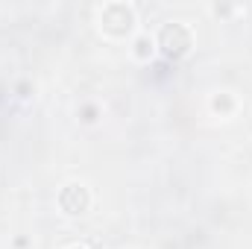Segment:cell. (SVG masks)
<instances>
[{
	"label": "cell",
	"instance_id": "1",
	"mask_svg": "<svg viewBox=\"0 0 252 249\" xmlns=\"http://www.w3.org/2000/svg\"><path fill=\"white\" fill-rule=\"evenodd\" d=\"M97 30L112 38V41H126L138 35V9L126 0H109L97 9Z\"/></svg>",
	"mask_w": 252,
	"mask_h": 249
},
{
	"label": "cell",
	"instance_id": "2",
	"mask_svg": "<svg viewBox=\"0 0 252 249\" xmlns=\"http://www.w3.org/2000/svg\"><path fill=\"white\" fill-rule=\"evenodd\" d=\"M156 50L170 59V62H182L193 50V30L182 21H167L158 27L156 32Z\"/></svg>",
	"mask_w": 252,
	"mask_h": 249
},
{
	"label": "cell",
	"instance_id": "3",
	"mask_svg": "<svg viewBox=\"0 0 252 249\" xmlns=\"http://www.w3.org/2000/svg\"><path fill=\"white\" fill-rule=\"evenodd\" d=\"M56 202H59L62 214H67V217H85L91 211L94 196H91V187L85 182H67V185L59 187Z\"/></svg>",
	"mask_w": 252,
	"mask_h": 249
},
{
	"label": "cell",
	"instance_id": "4",
	"mask_svg": "<svg viewBox=\"0 0 252 249\" xmlns=\"http://www.w3.org/2000/svg\"><path fill=\"white\" fill-rule=\"evenodd\" d=\"M132 56L141 59V62H150V59L156 56V35H150V32H138V35L132 38Z\"/></svg>",
	"mask_w": 252,
	"mask_h": 249
},
{
	"label": "cell",
	"instance_id": "5",
	"mask_svg": "<svg viewBox=\"0 0 252 249\" xmlns=\"http://www.w3.org/2000/svg\"><path fill=\"white\" fill-rule=\"evenodd\" d=\"M235 109H238L235 94L220 91V94H214V97H211V112H214V115H220V118H232V115H235Z\"/></svg>",
	"mask_w": 252,
	"mask_h": 249
},
{
	"label": "cell",
	"instance_id": "6",
	"mask_svg": "<svg viewBox=\"0 0 252 249\" xmlns=\"http://www.w3.org/2000/svg\"><path fill=\"white\" fill-rule=\"evenodd\" d=\"M82 115H85V118H82L85 124H94V121H97V118H94V109H91V106H85V109H82Z\"/></svg>",
	"mask_w": 252,
	"mask_h": 249
},
{
	"label": "cell",
	"instance_id": "7",
	"mask_svg": "<svg viewBox=\"0 0 252 249\" xmlns=\"http://www.w3.org/2000/svg\"><path fill=\"white\" fill-rule=\"evenodd\" d=\"M64 249H88V247H82V244H73V247H64Z\"/></svg>",
	"mask_w": 252,
	"mask_h": 249
}]
</instances>
